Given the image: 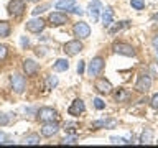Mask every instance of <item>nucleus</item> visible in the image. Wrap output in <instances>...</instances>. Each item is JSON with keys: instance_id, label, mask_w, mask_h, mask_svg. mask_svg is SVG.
<instances>
[{"instance_id": "obj_1", "label": "nucleus", "mask_w": 158, "mask_h": 148, "mask_svg": "<svg viewBox=\"0 0 158 148\" xmlns=\"http://www.w3.org/2000/svg\"><path fill=\"white\" fill-rule=\"evenodd\" d=\"M38 118L44 123L54 122V120H58V112L51 107H43V109H40V112H38Z\"/></svg>"}, {"instance_id": "obj_2", "label": "nucleus", "mask_w": 158, "mask_h": 148, "mask_svg": "<svg viewBox=\"0 0 158 148\" xmlns=\"http://www.w3.org/2000/svg\"><path fill=\"white\" fill-rule=\"evenodd\" d=\"M74 35L79 38V39H86L91 36V27L86 23V22H77L74 25Z\"/></svg>"}, {"instance_id": "obj_3", "label": "nucleus", "mask_w": 158, "mask_h": 148, "mask_svg": "<svg viewBox=\"0 0 158 148\" xmlns=\"http://www.w3.org/2000/svg\"><path fill=\"white\" fill-rule=\"evenodd\" d=\"M104 69V59L101 56L94 58L91 63H89V68H87V74L89 76H99Z\"/></svg>"}, {"instance_id": "obj_4", "label": "nucleus", "mask_w": 158, "mask_h": 148, "mask_svg": "<svg viewBox=\"0 0 158 148\" xmlns=\"http://www.w3.org/2000/svg\"><path fill=\"white\" fill-rule=\"evenodd\" d=\"M112 49H114V53L122 54V56H128V58L135 56V49H133L130 44H127V43H115L112 46Z\"/></svg>"}, {"instance_id": "obj_5", "label": "nucleus", "mask_w": 158, "mask_h": 148, "mask_svg": "<svg viewBox=\"0 0 158 148\" xmlns=\"http://www.w3.org/2000/svg\"><path fill=\"white\" fill-rule=\"evenodd\" d=\"M64 53L68 54V56H76L77 53L82 51V43L79 41V39H73V41H68L64 44Z\"/></svg>"}, {"instance_id": "obj_6", "label": "nucleus", "mask_w": 158, "mask_h": 148, "mask_svg": "<svg viewBox=\"0 0 158 148\" xmlns=\"http://www.w3.org/2000/svg\"><path fill=\"white\" fill-rule=\"evenodd\" d=\"M150 87H152V77H150V74H142V76L138 77L137 84H135V91L137 92H147Z\"/></svg>"}, {"instance_id": "obj_7", "label": "nucleus", "mask_w": 158, "mask_h": 148, "mask_svg": "<svg viewBox=\"0 0 158 148\" xmlns=\"http://www.w3.org/2000/svg\"><path fill=\"white\" fill-rule=\"evenodd\" d=\"M12 87H13V91L17 94H22L25 91L27 81H25V77L22 76V74H13L12 76Z\"/></svg>"}, {"instance_id": "obj_8", "label": "nucleus", "mask_w": 158, "mask_h": 148, "mask_svg": "<svg viewBox=\"0 0 158 148\" xmlns=\"http://www.w3.org/2000/svg\"><path fill=\"white\" fill-rule=\"evenodd\" d=\"M87 10H89V15H91L92 22H97L99 15H101V12H102L104 8H102V3L99 2V0H92V2H89Z\"/></svg>"}, {"instance_id": "obj_9", "label": "nucleus", "mask_w": 158, "mask_h": 148, "mask_svg": "<svg viewBox=\"0 0 158 148\" xmlns=\"http://www.w3.org/2000/svg\"><path fill=\"white\" fill-rule=\"evenodd\" d=\"M43 28H44V22L41 18H31L27 22V30L31 33H40L43 31Z\"/></svg>"}, {"instance_id": "obj_10", "label": "nucleus", "mask_w": 158, "mask_h": 148, "mask_svg": "<svg viewBox=\"0 0 158 148\" xmlns=\"http://www.w3.org/2000/svg\"><path fill=\"white\" fill-rule=\"evenodd\" d=\"M84 110H86L84 102L81 101V99H76V101L71 104V107L68 109V113H69V115H73V117H77L79 113H82Z\"/></svg>"}, {"instance_id": "obj_11", "label": "nucleus", "mask_w": 158, "mask_h": 148, "mask_svg": "<svg viewBox=\"0 0 158 148\" xmlns=\"http://www.w3.org/2000/svg\"><path fill=\"white\" fill-rule=\"evenodd\" d=\"M25 10V2L23 0H12L8 3V13L10 15H22Z\"/></svg>"}, {"instance_id": "obj_12", "label": "nucleus", "mask_w": 158, "mask_h": 148, "mask_svg": "<svg viewBox=\"0 0 158 148\" xmlns=\"http://www.w3.org/2000/svg\"><path fill=\"white\" fill-rule=\"evenodd\" d=\"M94 86H96V89L101 94H110L112 92V84L107 81V79H104V77H101V79H97L96 81V84H94Z\"/></svg>"}, {"instance_id": "obj_13", "label": "nucleus", "mask_w": 158, "mask_h": 148, "mask_svg": "<svg viewBox=\"0 0 158 148\" xmlns=\"http://www.w3.org/2000/svg\"><path fill=\"white\" fill-rule=\"evenodd\" d=\"M59 130V127L56 125V123H53V122H46L44 125L41 127V135L43 137H53V135H56Z\"/></svg>"}, {"instance_id": "obj_14", "label": "nucleus", "mask_w": 158, "mask_h": 148, "mask_svg": "<svg viewBox=\"0 0 158 148\" xmlns=\"http://www.w3.org/2000/svg\"><path fill=\"white\" fill-rule=\"evenodd\" d=\"M49 22H51V25H56V27H59V25L68 23V18H66V15H63L61 12H54V13L49 15Z\"/></svg>"}, {"instance_id": "obj_15", "label": "nucleus", "mask_w": 158, "mask_h": 148, "mask_svg": "<svg viewBox=\"0 0 158 148\" xmlns=\"http://www.w3.org/2000/svg\"><path fill=\"white\" fill-rule=\"evenodd\" d=\"M38 63H35L33 59H25V63H23V69H25V72L28 74V76H31V74H35L38 71Z\"/></svg>"}, {"instance_id": "obj_16", "label": "nucleus", "mask_w": 158, "mask_h": 148, "mask_svg": "<svg viewBox=\"0 0 158 148\" xmlns=\"http://www.w3.org/2000/svg\"><path fill=\"white\" fill-rule=\"evenodd\" d=\"M114 20V10L110 7H107L106 10H102V23L104 27H110Z\"/></svg>"}, {"instance_id": "obj_17", "label": "nucleus", "mask_w": 158, "mask_h": 148, "mask_svg": "<svg viewBox=\"0 0 158 148\" xmlns=\"http://www.w3.org/2000/svg\"><path fill=\"white\" fill-rule=\"evenodd\" d=\"M68 69H69L68 59H58V61L53 64V71H56V72H63V71H68Z\"/></svg>"}, {"instance_id": "obj_18", "label": "nucleus", "mask_w": 158, "mask_h": 148, "mask_svg": "<svg viewBox=\"0 0 158 148\" xmlns=\"http://www.w3.org/2000/svg\"><path fill=\"white\" fill-rule=\"evenodd\" d=\"M74 2L76 0H59V2H56V10H69L74 5Z\"/></svg>"}, {"instance_id": "obj_19", "label": "nucleus", "mask_w": 158, "mask_h": 148, "mask_svg": "<svg viewBox=\"0 0 158 148\" xmlns=\"http://www.w3.org/2000/svg\"><path fill=\"white\" fill-rule=\"evenodd\" d=\"M152 140H153V130L152 128H145V132L140 137V142L142 143H152Z\"/></svg>"}, {"instance_id": "obj_20", "label": "nucleus", "mask_w": 158, "mask_h": 148, "mask_svg": "<svg viewBox=\"0 0 158 148\" xmlns=\"http://www.w3.org/2000/svg\"><path fill=\"white\" fill-rule=\"evenodd\" d=\"M8 35H10V23L0 22V38H7Z\"/></svg>"}, {"instance_id": "obj_21", "label": "nucleus", "mask_w": 158, "mask_h": 148, "mask_svg": "<svg viewBox=\"0 0 158 148\" xmlns=\"http://www.w3.org/2000/svg\"><path fill=\"white\" fill-rule=\"evenodd\" d=\"M49 7H51V5H49V3H41V5H38V7L33 10V15H35V17H36V15L43 13V12H46V10H48Z\"/></svg>"}, {"instance_id": "obj_22", "label": "nucleus", "mask_w": 158, "mask_h": 148, "mask_svg": "<svg viewBox=\"0 0 158 148\" xmlns=\"http://www.w3.org/2000/svg\"><path fill=\"white\" fill-rule=\"evenodd\" d=\"M40 143V137L38 135H30L25 138V145H38Z\"/></svg>"}, {"instance_id": "obj_23", "label": "nucleus", "mask_w": 158, "mask_h": 148, "mask_svg": "<svg viewBox=\"0 0 158 148\" xmlns=\"http://www.w3.org/2000/svg\"><path fill=\"white\" fill-rule=\"evenodd\" d=\"M130 5L135 10H143L145 8V0H130Z\"/></svg>"}, {"instance_id": "obj_24", "label": "nucleus", "mask_w": 158, "mask_h": 148, "mask_svg": "<svg viewBox=\"0 0 158 148\" xmlns=\"http://www.w3.org/2000/svg\"><path fill=\"white\" fill-rule=\"evenodd\" d=\"M128 97V92L127 91H123V89H120L117 94H115V101L117 102H122V101H125V99Z\"/></svg>"}, {"instance_id": "obj_25", "label": "nucleus", "mask_w": 158, "mask_h": 148, "mask_svg": "<svg viewBox=\"0 0 158 148\" xmlns=\"http://www.w3.org/2000/svg\"><path fill=\"white\" fill-rule=\"evenodd\" d=\"M110 142L112 143H118V145H127V143H132V142H128V140H125V138H122V137H110Z\"/></svg>"}, {"instance_id": "obj_26", "label": "nucleus", "mask_w": 158, "mask_h": 148, "mask_svg": "<svg viewBox=\"0 0 158 148\" xmlns=\"http://www.w3.org/2000/svg\"><path fill=\"white\" fill-rule=\"evenodd\" d=\"M46 84H48V89L56 87V86H58V77H56V76H49L48 81H46Z\"/></svg>"}, {"instance_id": "obj_27", "label": "nucleus", "mask_w": 158, "mask_h": 148, "mask_svg": "<svg viewBox=\"0 0 158 148\" xmlns=\"http://www.w3.org/2000/svg\"><path fill=\"white\" fill-rule=\"evenodd\" d=\"M94 107H96L97 110H102V109H106V102H104L102 99L96 97V99H94Z\"/></svg>"}, {"instance_id": "obj_28", "label": "nucleus", "mask_w": 158, "mask_h": 148, "mask_svg": "<svg viewBox=\"0 0 158 148\" xmlns=\"http://www.w3.org/2000/svg\"><path fill=\"white\" fill-rule=\"evenodd\" d=\"M125 23H127V22H122V23H118V25H115V27H112L110 30H109V33H110V35H114V33H115V31H118V30H122L123 27H125Z\"/></svg>"}, {"instance_id": "obj_29", "label": "nucleus", "mask_w": 158, "mask_h": 148, "mask_svg": "<svg viewBox=\"0 0 158 148\" xmlns=\"http://www.w3.org/2000/svg\"><path fill=\"white\" fill-rule=\"evenodd\" d=\"M8 122H10V118L7 113H0V125H7Z\"/></svg>"}, {"instance_id": "obj_30", "label": "nucleus", "mask_w": 158, "mask_h": 148, "mask_svg": "<svg viewBox=\"0 0 158 148\" xmlns=\"http://www.w3.org/2000/svg\"><path fill=\"white\" fill-rule=\"evenodd\" d=\"M63 143L64 145H74V143H76V137H66L63 140Z\"/></svg>"}, {"instance_id": "obj_31", "label": "nucleus", "mask_w": 158, "mask_h": 148, "mask_svg": "<svg viewBox=\"0 0 158 148\" xmlns=\"http://www.w3.org/2000/svg\"><path fill=\"white\" fill-rule=\"evenodd\" d=\"M150 105H152L153 109H158V92H156L155 96L152 97V101H150Z\"/></svg>"}, {"instance_id": "obj_32", "label": "nucleus", "mask_w": 158, "mask_h": 148, "mask_svg": "<svg viewBox=\"0 0 158 148\" xmlns=\"http://www.w3.org/2000/svg\"><path fill=\"white\" fill-rule=\"evenodd\" d=\"M69 12H71V13H76V15H82V13H84L81 7H71V8H69Z\"/></svg>"}, {"instance_id": "obj_33", "label": "nucleus", "mask_w": 158, "mask_h": 148, "mask_svg": "<svg viewBox=\"0 0 158 148\" xmlns=\"http://www.w3.org/2000/svg\"><path fill=\"white\" fill-rule=\"evenodd\" d=\"M5 56H7V46L0 44V59H5Z\"/></svg>"}, {"instance_id": "obj_34", "label": "nucleus", "mask_w": 158, "mask_h": 148, "mask_svg": "<svg viewBox=\"0 0 158 148\" xmlns=\"http://www.w3.org/2000/svg\"><path fill=\"white\" fill-rule=\"evenodd\" d=\"M84 64H86V61H79V64H77V74L79 76L84 74Z\"/></svg>"}, {"instance_id": "obj_35", "label": "nucleus", "mask_w": 158, "mask_h": 148, "mask_svg": "<svg viewBox=\"0 0 158 148\" xmlns=\"http://www.w3.org/2000/svg\"><path fill=\"white\" fill-rule=\"evenodd\" d=\"M28 43H30V41H28V38H27V36H22V46H23V48H25V46H28Z\"/></svg>"}, {"instance_id": "obj_36", "label": "nucleus", "mask_w": 158, "mask_h": 148, "mask_svg": "<svg viewBox=\"0 0 158 148\" xmlns=\"http://www.w3.org/2000/svg\"><path fill=\"white\" fill-rule=\"evenodd\" d=\"M74 127H76L74 123H66V127H64V128H66V130H69V132H73V130H74Z\"/></svg>"}, {"instance_id": "obj_37", "label": "nucleus", "mask_w": 158, "mask_h": 148, "mask_svg": "<svg viewBox=\"0 0 158 148\" xmlns=\"http://www.w3.org/2000/svg\"><path fill=\"white\" fill-rule=\"evenodd\" d=\"M152 44H153L155 48H158V35H156V36H153V39H152Z\"/></svg>"}, {"instance_id": "obj_38", "label": "nucleus", "mask_w": 158, "mask_h": 148, "mask_svg": "<svg viewBox=\"0 0 158 148\" xmlns=\"http://www.w3.org/2000/svg\"><path fill=\"white\" fill-rule=\"evenodd\" d=\"M152 76H158V71H156V66H152Z\"/></svg>"}, {"instance_id": "obj_39", "label": "nucleus", "mask_w": 158, "mask_h": 148, "mask_svg": "<svg viewBox=\"0 0 158 148\" xmlns=\"http://www.w3.org/2000/svg\"><path fill=\"white\" fill-rule=\"evenodd\" d=\"M3 138H5V135H3L2 132H0V143H3Z\"/></svg>"}, {"instance_id": "obj_40", "label": "nucleus", "mask_w": 158, "mask_h": 148, "mask_svg": "<svg viewBox=\"0 0 158 148\" xmlns=\"http://www.w3.org/2000/svg\"><path fill=\"white\" fill-rule=\"evenodd\" d=\"M156 49H158V48H156ZM156 58H158V51H156Z\"/></svg>"}, {"instance_id": "obj_41", "label": "nucleus", "mask_w": 158, "mask_h": 148, "mask_svg": "<svg viewBox=\"0 0 158 148\" xmlns=\"http://www.w3.org/2000/svg\"><path fill=\"white\" fill-rule=\"evenodd\" d=\"M31 2H35V0H31Z\"/></svg>"}]
</instances>
